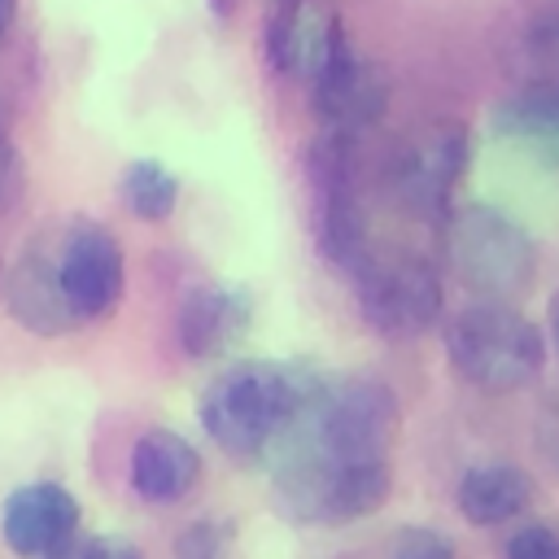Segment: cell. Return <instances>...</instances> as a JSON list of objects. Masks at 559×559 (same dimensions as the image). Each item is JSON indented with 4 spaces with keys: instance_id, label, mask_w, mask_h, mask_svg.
Instances as JSON below:
<instances>
[{
    "instance_id": "obj_1",
    "label": "cell",
    "mask_w": 559,
    "mask_h": 559,
    "mask_svg": "<svg viewBox=\"0 0 559 559\" xmlns=\"http://www.w3.org/2000/svg\"><path fill=\"white\" fill-rule=\"evenodd\" d=\"M397 432V397L376 376H319L314 393L297 411L293 428L266 454L275 467L301 463H367L389 459Z\"/></svg>"
},
{
    "instance_id": "obj_2",
    "label": "cell",
    "mask_w": 559,
    "mask_h": 559,
    "mask_svg": "<svg viewBox=\"0 0 559 559\" xmlns=\"http://www.w3.org/2000/svg\"><path fill=\"white\" fill-rule=\"evenodd\" d=\"M314 384H319V376L301 362L249 358V362L218 371L205 384V393L197 402V419L223 454L253 463V459H266L275 450V441L293 428V419L306 406V397L314 393Z\"/></svg>"
},
{
    "instance_id": "obj_3",
    "label": "cell",
    "mask_w": 559,
    "mask_h": 559,
    "mask_svg": "<svg viewBox=\"0 0 559 559\" xmlns=\"http://www.w3.org/2000/svg\"><path fill=\"white\" fill-rule=\"evenodd\" d=\"M450 367L480 393H511L542 376L546 336L511 301H472L445 323Z\"/></svg>"
},
{
    "instance_id": "obj_4",
    "label": "cell",
    "mask_w": 559,
    "mask_h": 559,
    "mask_svg": "<svg viewBox=\"0 0 559 559\" xmlns=\"http://www.w3.org/2000/svg\"><path fill=\"white\" fill-rule=\"evenodd\" d=\"M441 249L450 271L480 301H511L537 275L533 236L498 205H459L441 218Z\"/></svg>"
},
{
    "instance_id": "obj_5",
    "label": "cell",
    "mask_w": 559,
    "mask_h": 559,
    "mask_svg": "<svg viewBox=\"0 0 559 559\" xmlns=\"http://www.w3.org/2000/svg\"><path fill=\"white\" fill-rule=\"evenodd\" d=\"M275 507L297 524H349L389 502V459L367 463H306L275 467Z\"/></svg>"
},
{
    "instance_id": "obj_6",
    "label": "cell",
    "mask_w": 559,
    "mask_h": 559,
    "mask_svg": "<svg viewBox=\"0 0 559 559\" xmlns=\"http://www.w3.org/2000/svg\"><path fill=\"white\" fill-rule=\"evenodd\" d=\"M349 280L367 328L389 341L424 336L428 328H437L445 310V288L437 266L415 253H371V262Z\"/></svg>"
},
{
    "instance_id": "obj_7",
    "label": "cell",
    "mask_w": 559,
    "mask_h": 559,
    "mask_svg": "<svg viewBox=\"0 0 559 559\" xmlns=\"http://www.w3.org/2000/svg\"><path fill=\"white\" fill-rule=\"evenodd\" d=\"M467 157H472V140H467L463 122H454V118L428 122L393 148L389 192L397 197V205L406 214L441 223L454 210L450 197H454V188L467 170Z\"/></svg>"
},
{
    "instance_id": "obj_8",
    "label": "cell",
    "mask_w": 559,
    "mask_h": 559,
    "mask_svg": "<svg viewBox=\"0 0 559 559\" xmlns=\"http://www.w3.org/2000/svg\"><path fill=\"white\" fill-rule=\"evenodd\" d=\"M57 280L79 328L109 319L127 288V258L118 236L87 218L57 227Z\"/></svg>"
},
{
    "instance_id": "obj_9",
    "label": "cell",
    "mask_w": 559,
    "mask_h": 559,
    "mask_svg": "<svg viewBox=\"0 0 559 559\" xmlns=\"http://www.w3.org/2000/svg\"><path fill=\"white\" fill-rule=\"evenodd\" d=\"M310 100H314V114L323 118V131H341V135L362 140L389 109V79L376 61H367L345 39L336 48V57L310 83Z\"/></svg>"
},
{
    "instance_id": "obj_10",
    "label": "cell",
    "mask_w": 559,
    "mask_h": 559,
    "mask_svg": "<svg viewBox=\"0 0 559 559\" xmlns=\"http://www.w3.org/2000/svg\"><path fill=\"white\" fill-rule=\"evenodd\" d=\"M345 39L349 35L328 0H280L266 17V61L301 83H314Z\"/></svg>"
},
{
    "instance_id": "obj_11",
    "label": "cell",
    "mask_w": 559,
    "mask_h": 559,
    "mask_svg": "<svg viewBox=\"0 0 559 559\" xmlns=\"http://www.w3.org/2000/svg\"><path fill=\"white\" fill-rule=\"evenodd\" d=\"M79 533V498L61 480H26L0 502V537L22 559H48Z\"/></svg>"
},
{
    "instance_id": "obj_12",
    "label": "cell",
    "mask_w": 559,
    "mask_h": 559,
    "mask_svg": "<svg viewBox=\"0 0 559 559\" xmlns=\"http://www.w3.org/2000/svg\"><path fill=\"white\" fill-rule=\"evenodd\" d=\"M4 306L35 336H66L79 328L57 280V231H39L26 240L4 275Z\"/></svg>"
},
{
    "instance_id": "obj_13",
    "label": "cell",
    "mask_w": 559,
    "mask_h": 559,
    "mask_svg": "<svg viewBox=\"0 0 559 559\" xmlns=\"http://www.w3.org/2000/svg\"><path fill=\"white\" fill-rule=\"evenodd\" d=\"M253 301L236 284H197L175 310V341L188 358H223L249 336Z\"/></svg>"
},
{
    "instance_id": "obj_14",
    "label": "cell",
    "mask_w": 559,
    "mask_h": 559,
    "mask_svg": "<svg viewBox=\"0 0 559 559\" xmlns=\"http://www.w3.org/2000/svg\"><path fill=\"white\" fill-rule=\"evenodd\" d=\"M127 480L153 507L183 502L201 480V450L175 428H148L127 454Z\"/></svg>"
},
{
    "instance_id": "obj_15",
    "label": "cell",
    "mask_w": 559,
    "mask_h": 559,
    "mask_svg": "<svg viewBox=\"0 0 559 559\" xmlns=\"http://www.w3.org/2000/svg\"><path fill=\"white\" fill-rule=\"evenodd\" d=\"M459 511L463 520L489 528V524H507L515 515L528 511L533 502V476L515 463H476L459 476Z\"/></svg>"
},
{
    "instance_id": "obj_16",
    "label": "cell",
    "mask_w": 559,
    "mask_h": 559,
    "mask_svg": "<svg viewBox=\"0 0 559 559\" xmlns=\"http://www.w3.org/2000/svg\"><path fill=\"white\" fill-rule=\"evenodd\" d=\"M493 131L533 157L559 166V83H533L511 92L493 109Z\"/></svg>"
},
{
    "instance_id": "obj_17",
    "label": "cell",
    "mask_w": 559,
    "mask_h": 559,
    "mask_svg": "<svg viewBox=\"0 0 559 559\" xmlns=\"http://www.w3.org/2000/svg\"><path fill=\"white\" fill-rule=\"evenodd\" d=\"M118 192H122L127 214H135L144 223H162L179 205V175L157 157H135V162H127Z\"/></svg>"
},
{
    "instance_id": "obj_18",
    "label": "cell",
    "mask_w": 559,
    "mask_h": 559,
    "mask_svg": "<svg viewBox=\"0 0 559 559\" xmlns=\"http://www.w3.org/2000/svg\"><path fill=\"white\" fill-rule=\"evenodd\" d=\"M236 528L231 520H188L170 537V559H231Z\"/></svg>"
},
{
    "instance_id": "obj_19",
    "label": "cell",
    "mask_w": 559,
    "mask_h": 559,
    "mask_svg": "<svg viewBox=\"0 0 559 559\" xmlns=\"http://www.w3.org/2000/svg\"><path fill=\"white\" fill-rule=\"evenodd\" d=\"M502 559H559V524H550V520H528V524H520V528L507 537Z\"/></svg>"
},
{
    "instance_id": "obj_20",
    "label": "cell",
    "mask_w": 559,
    "mask_h": 559,
    "mask_svg": "<svg viewBox=\"0 0 559 559\" xmlns=\"http://www.w3.org/2000/svg\"><path fill=\"white\" fill-rule=\"evenodd\" d=\"M389 559H459V550L441 528H419L415 524V528H402L393 537Z\"/></svg>"
},
{
    "instance_id": "obj_21",
    "label": "cell",
    "mask_w": 559,
    "mask_h": 559,
    "mask_svg": "<svg viewBox=\"0 0 559 559\" xmlns=\"http://www.w3.org/2000/svg\"><path fill=\"white\" fill-rule=\"evenodd\" d=\"M533 445L542 454V463L559 476V384L542 397L537 406V419H533Z\"/></svg>"
},
{
    "instance_id": "obj_22",
    "label": "cell",
    "mask_w": 559,
    "mask_h": 559,
    "mask_svg": "<svg viewBox=\"0 0 559 559\" xmlns=\"http://www.w3.org/2000/svg\"><path fill=\"white\" fill-rule=\"evenodd\" d=\"M48 559H144V550L127 537H114V533H100V537H83V542H70L61 546L57 555Z\"/></svg>"
},
{
    "instance_id": "obj_23",
    "label": "cell",
    "mask_w": 559,
    "mask_h": 559,
    "mask_svg": "<svg viewBox=\"0 0 559 559\" xmlns=\"http://www.w3.org/2000/svg\"><path fill=\"white\" fill-rule=\"evenodd\" d=\"M22 183H26L22 153L13 148V140H4V135H0V214L22 197Z\"/></svg>"
},
{
    "instance_id": "obj_24",
    "label": "cell",
    "mask_w": 559,
    "mask_h": 559,
    "mask_svg": "<svg viewBox=\"0 0 559 559\" xmlns=\"http://www.w3.org/2000/svg\"><path fill=\"white\" fill-rule=\"evenodd\" d=\"M546 328H550V345H555V354H559V288H555V297H550V310H546Z\"/></svg>"
},
{
    "instance_id": "obj_25",
    "label": "cell",
    "mask_w": 559,
    "mask_h": 559,
    "mask_svg": "<svg viewBox=\"0 0 559 559\" xmlns=\"http://www.w3.org/2000/svg\"><path fill=\"white\" fill-rule=\"evenodd\" d=\"M13 13H17V0H0V39H4V31H9Z\"/></svg>"
}]
</instances>
